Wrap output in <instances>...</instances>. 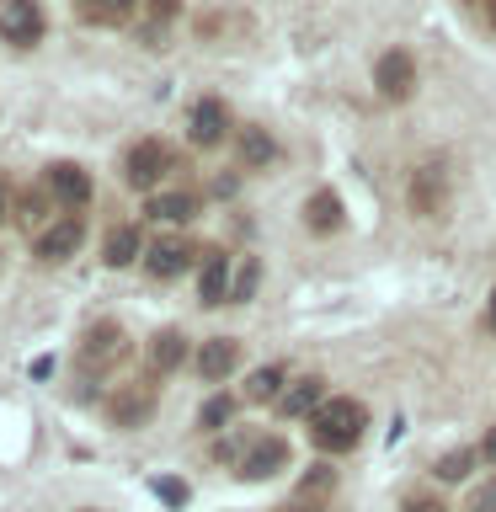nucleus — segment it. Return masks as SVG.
I'll list each match as a JSON object with an SVG mask.
<instances>
[{
  "instance_id": "1",
  "label": "nucleus",
  "mask_w": 496,
  "mask_h": 512,
  "mask_svg": "<svg viewBox=\"0 0 496 512\" xmlns=\"http://www.w3.org/2000/svg\"><path fill=\"white\" fill-rule=\"evenodd\" d=\"M363 427H368V411H363V400H352V395H336L310 416V438H315L320 454H347V448H358Z\"/></svg>"
},
{
  "instance_id": "2",
  "label": "nucleus",
  "mask_w": 496,
  "mask_h": 512,
  "mask_svg": "<svg viewBox=\"0 0 496 512\" xmlns=\"http://www.w3.org/2000/svg\"><path fill=\"white\" fill-rule=\"evenodd\" d=\"M48 32L38 0H0V38L11 48H32Z\"/></svg>"
},
{
  "instance_id": "3",
  "label": "nucleus",
  "mask_w": 496,
  "mask_h": 512,
  "mask_svg": "<svg viewBox=\"0 0 496 512\" xmlns=\"http://www.w3.org/2000/svg\"><path fill=\"white\" fill-rule=\"evenodd\" d=\"M166 171H171V150L160 139H139L134 150H128V160H123L128 187H139V192L160 187V176H166Z\"/></svg>"
},
{
  "instance_id": "4",
  "label": "nucleus",
  "mask_w": 496,
  "mask_h": 512,
  "mask_svg": "<svg viewBox=\"0 0 496 512\" xmlns=\"http://www.w3.org/2000/svg\"><path fill=\"white\" fill-rule=\"evenodd\" d=\"M374 86L384 102H406V96L416 91V59L406 54V48H390V54H379L374 64Z\"/></svg>"
},
{
  "instance_id": "5",
  "label": "nucleus",
  "mask_w": 496,
  "mask_h": 512,
  "mask_svg": "<svg viewBox=\"0 0 496 512\" xmlns=\"http://www.w3.org/2000/svg\"><path fill=\"white\" fill-rule=\"evenodd\" d=\"M128 358V336L118 320H96V326L86 331V342H80V363L86 368H112Z\"/></svg>"
},
{
  "instance_id": "6",
  "label": "nucleus",
  "mask_w": 496,
  "mask_h": 512,
  "mask_svg": "<svg viewBox=\"0 0 496 512\" xmlns=\"http://www.w3.org/2000/svg\"><path fill=\"white\" fill-rule=\"evenodd\" d=\"M224 134H230V112H224L219 96H203V102L192 107V118H187V139L198 144V150H214Z\"/></svg>"
},
{
  "instance_id": "7",
  "label": "nucleus",
  "mask_w": 496,
  "mask_h": 512,
  "mask_svg": "<svg viewBox=\"0 0 496 512\" xmlns=\"http://www.w3.org/2000/svg\"><path fill=\"white\" fill-rule=\"evenodd\" d=\"M288 464V443L283 438H256L246 448V459H240V475L246 480H267V475H278Z\"/></svg>"
},
{
  "instance_id": "8",
  "label": "nucleus",
  "mask_w": 496,
  "mask_h": 512,
  "mask_svg": "<svg viewBox=\"0 0 496 512\" xmlns=\"http://www.w3.org/2000/svg\"><path fill=\"white\" fill-rule=\"evenodd\" d=\"M80 240H86V224H80V219H59V224H48V230L38 235V256H43V262H64V256L80 251Z\"/></svg>"
},
{
  "instance_id": "9",
  "label": "nucleus",
  "mask_w": 496,
  "mask_h": 512,
  "mask_svg": "<svg viewBox=\"0 0 496 512\" xmlns=\"http://www.w3.org/2000/svg\"><path fill=\"white\" fill-rule=\"evenodd\" d=\"M235 363H240V342H230V336H208V342L198 347V374L208 384H219Z\"/></svg>"
},
{
  "instance_id": "10",
  "label": "nucleus",
  "mask_w": 496,
  "mask_h": 512,
  "mask_svg": "<svg viewBox=\"0 0 496 512\" xmlns=\"http://www.w3.org/2000/svg\"><path fill=\"white\" fill-rule=\"evenodd\" d=\"M48 192L80 208V203L91 198V176H86V166H75V160H59V166H48Z\"/></svg>"
},
{
  "instance_id": "11",
  "label": "nucleus",
  "mask_w": 496,
  "mask_h": 512,
  "mask_svg": "<svg viewBox=\"0 0 496 512\" xmlns=\"http://www.w3.org/2000/svg\"><path fill=\"white\" fill-rule=\"evenodd\" d=\"M144 267H150V278H176V272L192 267V246L187 240H155L144 251Z\"/></svg>"
},
{
  "instance_id": "12",
  "label": "nucleus",
  "mask_w": 496,
  "mask_h": 512,
  "mask_svg": "<svg viewBox=\"0 0 496 512\" xmlns=\"http://www.w3.org/2000/svg\"><path fill=\"white\" fill-rule=\"evenodd\" d=\"M230 288H235V272H230V256H208L203 272H198V299L203 304H230Z\"/></svg>"
},
{
  "instance_id": "13",
  "label": "nucleus",
  "mask_w": 496,
  "mask_h": 512,
  "mask_svg": "<svg viewBox=\"0 0 496 512\" xmlns=\"http://www.w3.org/2000/svg\"><path fill=\"white\" fill-rule=\"evenodd\" d=\"M150 411H155V390H150V384H128L123 395H112V422H118V427L150 422Z\"/></svg>"
},
{
  "instance_id": "14",
  "label": "nucleus",
  "mask_w": 496,
  "mask_h": 512,
  "mask_svg": "<svg viewBox=\"0 0 496 512\" xmlns=\"http://www.w3.org/2000/svg\"><path fill=\"white\" fill-rule=\"evenodd\" d=\"M320 406H326V384H320L315 374L294 379V384L283 390V400H278V411H283V416H315Z\"/></svg>"
},
{
  "instance_id": "15",
  "label": "nucleus",
  "mask_w": 496,
  "mask_h": 512,
  "mask_svg": "<svg viewBox=\"0 0 496 512\" xmlns=\"http://www.w3.org/2000/svg\"><path fill=\"white\" fill-rule=\"evenodd\" d=\"M304 224H310L315 235H331V230H342V198H336L331 187H320L310 203H304Z\"/></svg>"
},
{
  "instance_id": "16",
  "label": "nucleus",
  "mask_w": 496,
  "mask_h": 512,
  "mask_svg": "<svg viewBox=\"0 0 496 512\" xmlns=\"http://www.w3.org/2000/svg\"><path fill=\"white\" fill-rule=\"evenodd\" d=\"M443 166H422L416 171V182H411V208L416 214H438V203H443Z\"/></svg>"
},
{
  "instance_id": "17",
  "label": "nucleus",
  "mask_w": 496,
  "mask_h": 512,
  "mask_svg": "<svg viewBox=\"0 0 496 512\" xmlns=\"http://www.w3.org/2000/svg\"><path fill=\"white\" fill-rule=\"evenodd\" d=\"M182 358H187V336L182 331H155L150 336V368H155V374L182 368Z\"/></svg>"
},
{
  "instance_id": "18",
  "label": "nucleus",
  "mask_w": 496,
  "mask_h": 512,
  "mask_svg": "<svg viewBox=\"0 0 496 512\" xmlns=\"http://www.w3.org/2000/svg\"><path fill=\"white\" fill-rule=\"evenodd\" d=\"M192 214H198L192 192H155L150 198V219H160V224H187Z\"/></svg>"
},
{
  "instance_id": "19",
  "label": "nucleus",
  "mask_w": 496,
  "mask_h": 512,
  "mask_svg": "<svg viewBox=\"0 0 496 512\" xmlns=\"http://www.w3.org/2000/svg\"><path fill=\"white\" fill-rule=\"evenodd\" d=\"M139 246L144 240H139L134 224H118V230L107 235V246H102V262L107 267H128V262H139Z\"/></svg>"
},
{
  "instance_id": "20",
  "label": "nucleus",
  "mask_w": 496,
  "mask_h": 512,
  "mask_svg": "<svg viewBox=\"0 0 496 512\" xmlns=\"http://www.w3.org/2000/svg\"><path fill=\"white\" fill-rule=\"evenodd\" d=\"M134 6H139V0H80V16L96 22V27H118V22L134 16Z\"/></svg>"
},
{
  "instance_id": "21",
  "label": "nucleus",
  "mask_w": 496,
  "mask_h": 512,
  "mask_svg": "<svg viewBox=\"0 0 496 512\" xmlns=\"http://www.w3.org/2000/svg\"><path fill=\"white\" fill-rule=\"evenodd\" d=\"M272 155H278V139H272L267 128H240V160H246V166H267Z\"/></svg>"
},
{
  "instance_id": "22",
  "label": "nucleus",
  "mask_w": 496,
  "mask_h": 512,
  "mask_svg": "<svg viewBox=\"0 0 496 512\" xmlns=\"http://www.w3.org/2000/svg\"><path fill=\"white\" fill-rule=\"evenodd\" d=\"M246 400H283V368L267 363L246 379Z\"/></svg>"
},
{
  "instance_id": "23",
  "label": "nucleus",
  "mask_w": 496,
  "mask_h": 512,
  "mask_svg": "<svg viewBox=\"0 0 496 512\" xmlns=\"http://www.w3.org/2000/svg\"><path fill=\"white\" fill-rule=\"evenodd\" d=\"M235 416V400L230 395H214V400H203V411H198V427L203 432H219L224 422Z\"/></svg>"
},
{
  "instance_id": "24",
  "label": "nucleus",
  "mask_w": 496,
  "mask_h": 512,
  "mask_svg": "<svg viewBox=\"0 0 496 512\" xmlns=\"http://www.w3.org/2000/svg\"><path fill=\"white\" fill-rule=\"evenodd\" d=\"M256 278H262V267H256L251 256H246V262L235 267V288H230V304H246V299L256 294Z\"/></svg>"
},
{
  "instance_id": "25",
  "label": "nucleus",
  "mask_w": 496,
  "mask_h": 512,
  "mask_svg": "<svg viewBox=\"0 0 496 512\" xmlns=\"http://www.w3.org/2000/svg\"><path fill=\"white\" fill-rule=\"evenodd\" d=\"M470 464H475L470 448H454V454L438 459V480H464V475H470Z\"/></svg>"
},
{
  "instance_id": "26",
  "label": "nucleus",
  "mask_w": 496,
  "mask_h": 512,
  "mask_svg": "<svg viewBox=\"0 0 496 512\" xmlns=\"http://www.w3.org/2000/svg\"><path fill=\"white\" fill-rule=\"evenodd\" d=\"M155 496H160V502H171V507H187V486H182V480H155Z\"/></svg>"
},
{
  "instance_id": "27",
  "label": "nucleus",
  "mask_w": 496,
  "mask_h": 512,
  "mask_svg": "<svg viewBox=\"0 0 496 512\" xmlns=\"http://www.w3.org/2000/svg\"><path fill=\"white\" fill-rule=\"evenodd\" d=\"M470 512H496V480H486V486H475V496H470Z\"/></svg>"
},
{
  "instance_id": "28",
  "label": "nucleus",
  "mask_w": 496,
  "mask_h": 512,
  "mask_svg": "<svg viewBox=\"0 0 496 512\" xmlns=\"http://www.w3.org/2000/svg\"><path fill=\"white\" fill-rule=\"evenodd\" d=\"M326 491H331V470L304 475V486H299V496H326Z\"/></svg>"
},
{
  "instance_id": "29",
  "label": "nucleus",
  "mask_w": 496,
  "mask_h": 512,
  "mask_svg": "<svg viewBox=\"0 0 496 512\" xmlns=\"http://www.w3.org/2000/svg\"><path fill=\"white\" fill-rule=\"evenodd\" d=\"M22 219L27 224H43V198H32V192H27V198H22Z\"/></svg>"
},
{
  "instance_id": "30",
  "label": "nucleus",
  "mask_w": 496,
  "mask_h": 512,
  "mask_svg": "<svg viewBox=\"0 0 496 512\" xmlns=\"http://www.w3.org/2000/svg\"><path fill=\"white\" fill-rule=\"evenodd\" d=\"M406 512H443V502H432V496H411Z\"/></svg>"
},
{
  "instance_id": "31",
  "label": "nucleus",
  "mask_w": 496,
  "mask_h": 512,
  "mask_svg": "<svg viewBox=\"0 0 496 512\" xmlns=\"http://www.w3.org/2000/svg\"><path fill=\"white\" fill-rule=\"evenodd\" d=\"M480 459H486V464H491V470H496V427L486 432V443H480Z\"/></svg>"
},
{
  "instance_id": "32",
  "label": "nucleus",
  "mask_w": 496,
  "mask_h": 512,
  "mask_svg": "<svg viewBox=\"0 0 496 512\" xmlns=\"http://www.w3.org/2000/svg\"><path fill=\"white\" fill-rule=\"evenodd\" d=\"M150 11L155 16H176V11H182V0H150Z\"/></svg>"
},
{
  "instance_id": "33",
  "label": "nucleus",
  "mask_w": 496,
  "mask_h": 512,
  "mask_svg": "<svg viewBox=\"0 0 496 512\" xmlns=\"http://www.w3.org/2000/svg\"><path fill=\"white\" fill-rule=\"evenodd\" d=\"M486 326L496 331V294H491V310H486Z\"/></svg>"
},
{
  "instance_id": "34",
  "label": "nucleus",
  "mask_w": 496,
  "mask_h": 512,
  "mask_svg": "<svg viewBox=\"0 0 496 512\" xmlns=\"http://www.w3.org/2000/svg\"><path fill=\"white\" fill-rule=\"evenodd\" d=\"M6 203H11V198H6V187H0V219H6Z\"/></svg>"
},
{
  "instance_id": "35",
  "label": "nucleus",
  "mask_w": 496,
  "mask_h": 512,
  "mask_svg": "<svg viewBox=\"0 0 496 512\" xmlns=\"http://www.w3.org/2000/svg\"><path fill=\"white\" fill-rule=\"evenodd\" d=\"M486 11H491V22H496V0H486Z\"/></svg>"
}]
</instances>
